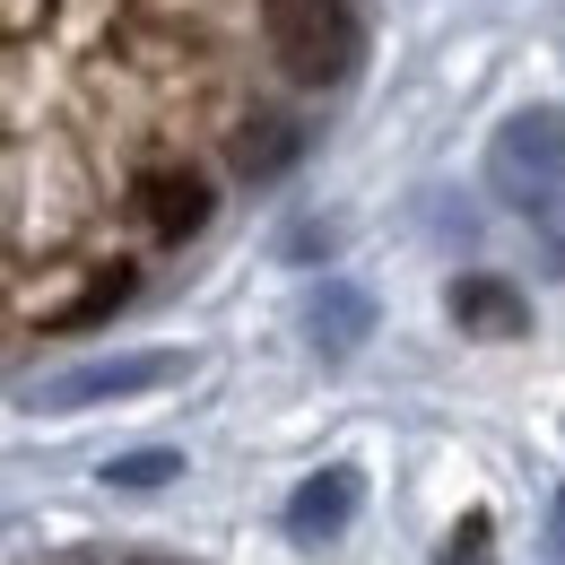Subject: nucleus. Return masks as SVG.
<instances>
[{
    "label": "nucleus",
    "instance_id": "nucleus-7",
    "mask_svg": "<svg viewBox=\"0 0 565 565\" xmlns=\"http://www.w3.org/2000/svg\"><path fill=\"white\" fill-rule=\"evenodd\" d=\"M296 148H305V122H296V114H253V122H235L226 157H235V174L270 183V174H287V166H296Z\"/></svg>",
    "mask_w": 565,
    "mask_h": 565
},
{
    "label": "nucleus",
    "instance_id": "nucleus-2",
    "mask_svg": "<svg viewBox=\"0 0 565 565\" xmlns=\"http://www.w3.org/2000/svg\"><path fill=\"white\" fill-rule=\"evenodd\" d=\"M488 183H495V201H513V210H531V217L557 210V192H565V114L557 105H531V114L495 122Z\"/></svg>",
    "mask_w": 565,
    "mask_h": 565
},
{
    "label": "nucleus",
    "instance_id": "nucleus-6",
    "mask_svg": "<svg viewBox=\"0 0 565 565\" xmlns=\"http://www.w3.org/2000/svg\"><path fill=\"white\" fill-rule=\"evenodd\" d=\"M356 504H365V479H356L349 461H331V470H313L305 488L287 495V531L296 540H340L356 522Z\"/></svg>",
    "mask_w": 565,
    "mask_h": 565
},
{
    "label": "nucleus",
    "instance_id": "nucleus-4",
    "mask_svg": "<svg viewBox=\"0 0 565 565\" xmlns=\"http://www.w3.org/2000/svg\"><path fill=\"white\" fill-rule=\"evenodd\" d=\"M444 313L461 322V340H531V305L522 287L495 279V270H461L444 287Z\"/></svg>",
    "mask_w": 565,
    "mask_h": 565
},
{
    "label": "nucleus",
    "instance_id": "nucleus-3",
    "mask_svg": "<svg viewBox=\"0 0 565 565\" xmlns=\"http://www.w3.org/2000/svg\"><path fill=\"white\" fill-rule=\"evenodd\" d=\"M131 217H140V235H157V244H192L217 217V183L201 166H148L140 183H131Z\"/></svg>",
    "mask_w": 565,
    "mask_h": 565
},
{
    "label": "nucleus",
    "instance_id": "nucleus-5",
    "mask_svg": "<svg viewBox=\"0 0 565 565\" xmlns=\"http://www.w3.org/2000/svg\"><path fill=\"white\" fill-rule=\"evenodd\" d=\"M166 374H183V356H105V365H78V374H62L44 401L53 409H87V401H131V392H148V383H166Z\"/></svg>",
    "mask_w": 565,
    "mask_h": 565
},
{
    "label": "nucleus",
    "instance_id": "nucleus-8",
    "mask_svg": "<svg viewBox=\"0 0 565 565\" xmlns=\"http://www.w3.org/2000/svg\"><path fill=\"white\" fill-rule=\"evenodd\" d=\"M365 331H374L365 287H322V296H313V349H322V356H349Z\"/></svg>",
    "mask_w": 565,
    "mask_h": 565
},
{
    "label": "nucleus",
    "instance_id": "nucleus-10",
    "mask_svg": "<svg viewBox=\"0 0 565 565\" xmlns=\"http://www.w3.org/2000/svg\"><path fill=\"white\" fill-rule=\"evenodd\" d=\"M166 479H183V452H166V444H148V452H122V461H105V488H166Z\"/></svg>",
    "mask_w": 565,
    "mask_h": 565
},
{
    "label": "nucleus",
    "instance_id": "nucleus-11",
    "mask_svg": "<svg viewBox=\"0 0 565 565\" xmlns=\"http://www.w3.org/2000/svg\"><path fill=\"white\" fill-rule=\"evenodd\" d=\"M488 540H495V522H488V513H461V531H452L444 565H488Z\"/></svg>",
    "mask_w": 565,
    "mask_h": 565
},
{
    "label": "nucleus",
    "instance_id": "nucleus-12",
    "mask_svg": "<svg viewBox=\"0 0 565 565\" xmlns=\"http://www.w3.org/2000/svg\"><path fill=\"white\" fill-rule=\"evenodd\" d=\"M548 270H565V217H557V235H548Z\"/></svg>",
    "mask_w": 565,
    "mask_h": 565
},
{
    "label": "nucleus",
    "instance_id": "nucleus-9",
    "mask_svg": "<svg viewBox=\"0 0 565 565\" xmlns=\"http://www.w3.org/2000/svg\"><path fill=\"white\" fill-rule=\"evenodd\" d=\"M122 296H131V262H105V270H96L87 287H78L71 305H62V313H53V331H87V322H105V313H114Z\"/></svg>",
    "mask_w": 565,
    "mask_h": 565
},
{
    "label": "nucleus",
    "instance_id": "nucleus-13",
    "mask_svg": "<svg viewBox=\"0 0 565 565\" xmlns=\"http://www.w3.org/2000/svg\"><path fill=\"white\" fill-rule=\"evenodd\" d=\"M557 557H565V495H557Z\"/></svg>",
    "mask_w": 565,
    "mask_h": 565
},
{
    "label": "nucleus",
    "instance_id": "nucleus-1",
    "mask_svg": "<svg viewBox=\"0 0 565 565\" xmlns=\"http://www.w3.org/2000/svg\"><path fill=\"white\" fill-rule=\"evenodd\" d=\"M262 35L296 87H340L356 71V18L340 0H262Z\"/></svg>",
    "mask_w": 565,
    "mask_h": 565
}]
</instances>
